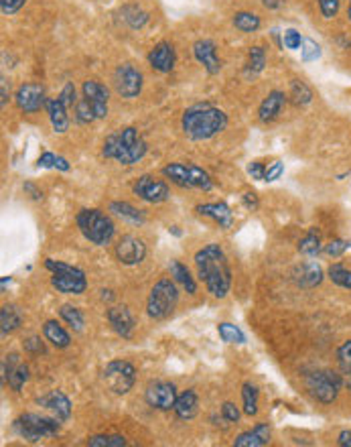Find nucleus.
<instances>
[{
	"label": "nucleus",
	"mask_w": 351,
	"mask_h": 447,
	"mask_svg": "<svg viewBox=\"0 0 351 447\" xmlns=\"http://www.w3.org/2000/svg\"><path fill=\"white\" fill-rule=\"evenodd\" d=\"M199 281L215 299H224L232 289V268L220 244H208L195 252Z\"/></svg>",
	"instance_id": "f257e3e1"
},
{
	"label": "nucleus",
	"mask_w": 351,
	"mask_h": 447,
	"mask_svg": "<svg viewBox=\"0 0 351 447\" xmlns=\"http://www.w3.org/2000/svg\"><path fill=\"white\" fill-rule=\"evenodd\" d=\"M227 122V114L222 108H215L211 104H195L183 112L181 129L189 141H209L215 134L224 133Z\"/></svg>",
	"instance_id": "f03ea898"
},
{
	"label": "nucleus",
	"mask_w": 351,
	"mask_h": 447,
	"mask_svg": "<svg viewBox=\"0 0 351 447\" xmlns=\"http://www.w3.org/2000/svg\"><path fill=\"white\" fill-rule=\"evenodd\" d=\"M148 150V145L144 141L141 133L134 126L120 129L118 133H112L106 136L102 155L104 159L116 161L120 165H136Z\"/></svg>",
	"instance_id": "7ed1b4c3"
},
{
	"label": "nucleus",
	"mask_w": 351,
	"mask_h": 447,
	"mask_svg": "<svg viewBox=\"0 0 351 447\" xmlns=\"http://www.w3.org/2000/svg\"><path fill=\"white\" fill-rule=\"evenodd\" d=\"M76 224L80 228L81 236L96 244V246H106L110 244L116 234V226H114L112 217L104 214L102 210L90 208V210H80L76 215Z\"/></svg>",
	"instance_id": "20e7f679"
},
{
	"label": "nucleus",
	"mask_w": 351,
	"mask_h": 447,
	"mask_svg": "<svg viewBox=\"0 0 351 447\" xmlns=\"http://www.w3.org/2000/svg\"><path fill=\"white\" fill-rule=\"evenodd\" d=\"M45 268L51 273V287L64 295H81L88 289L85 273L78 266L67 265L61 261L45 258Z\"/></svg>",
	"instance_id": "39448f33"
},
{
	"label": "nucleus",
	"mask_w": 351,
	"mask_h": 447,
	"mask_svg": "<svg viewBox=\"0 0 351 447\" xmlns=\"http://www.w3.org/2000/svg\"><path fill=\"white\" fill-rule=\"evenodd\" d=\"M15 431L27 441L31 443H37L41 439H47V437H55L59 429H61V421L59 419H51V417H45V415H37V413H25L20 415L15 421Z\"/></svg>",
	"instance_id": "423d86ee"
},
{
	"label": "nucleus",
	"mask_w": 351,
	"mask_h": 447,
	"mask_svg": "<svg viewBox=\"0 0 351 447\" xmlns=\"http://www.w3.org/2000/svg\"><path fill=\"white\" fill-rule=\"evenodd\" d=\"M177 301H179V291L173 279H160L153 289L146 301V314L150 319L162 321L175 311Z\"/></svg>",
	"instance_id": "0eeeda50"
},
{
	"label": "nucleus",
	"mask_w": 351,
	"mask_h": 447,
	"mask_svg": "<svg viewBox=\"0 0 351 447\" xmlns=\"http://www.w3.org/2000/svg\"><path fill=\"white\" fill-rule=\"evenodd\" d=\"M343 386V379L331 370H319L307 376V391L323 405H331Z\"/></svg>",
	"instance_id": "6e6552de"
},
{
	"label": "nucleus",
	"mask_w": 351,
	"mask_h": 447,
	"mask_svg": "<svg viewBox=\"0 0 351 447\" xmlns=\"http://www.w3.org/2000/svg\"><path fill=\"white\" fill-rule=\"evenodd\" d=\"M102 379L114 395L122 397V395H128L132 391V386L136 382V368L128 360H112L104 368Z\"/></svg>",
	"instance_id": "1a4fd4ad"
},
{
	"label": "nucleus",
	"mask_w": 351,
	"mask_h": 447,
	"mask_svg": "<svg viewBox=\"0 0 351 447\" xmlns=\"http://www.w3.org/2000/svg\"><path fill=\"white\" fill-rule=\"evenodd\" d=\"M143 71L134 64H122L116 67L114 71V88L118 92V96L132 100L138 98V94L143 92Z\"/></svg>",
	"instance_id": "9d476101"
},
{
	"label": "nucleus",
	"mask_w": 351,
	"mask_h": 447,
	"mask_svg": "<svg viewBox=\"0 0 351 447\" xmlns=\"http://www.w3.org/2000/svg\"><path fill=\"white\" fill-rule=\"evenodd\" d=\"M132 193L146 201V203H162L171 198V189L165 179L153 177V175H141L134 185H132Z\"/></svg>",
	"instance_id": "9b49d317"
},
{
	"label": "nucleus",
	"mask_w": 351,
	"mask_h": 447,
	"mask_svg": "<svg viewBox=\"0 0 351 447\" xmlns=\"http://www.w3.org/2000/svg\"><path fill=\"white\" fill-rule=\"evenodd\" d=\"M177 386L173 382L167 381H157L150 382L144 391V398H146V405L153 407V409H159V411H171L175 407L177 403Z\"/></svg>",
	"instance_id": "f8f14e48"
},
{
	"label": "nucleus",
	"mask_w": 351,
	"mask_h": 447,
	"mask_svg": "<svg viewBox=\"0 0 351 447\" xmlns=\"http://www.w3.org/2000/svg\"><path fill=\"white\" fill-rule=\"evenodd\" d=\"M15 102L20 112L35 114L47 104V98H45V90H43L41 83H23L16 90Z\"/></svg>",
	"instance_id": "ddd939ff"
},
{
	"label": "nucleus",
	"mask_w": 351,
	"mask_h": 447,
	"mask_svg": "<svg viewBox=\"0 0 351 447\" xmlns=\"http://www.w3.org/2000/svg\"><path fill=\"white\" fill-rule=\"evenodd\" d=\"M81 94L83 98L90 102L94 114H96L97 120L108 117V104H110V90L108 85H104L97 80H85L83 85H81Z\"/></svg>",
	"instance_id": "4468645a"
},
{
	"label": "nucleus",
	"mask_w": 351,
	"mask_h": 447,
	"mask_svg": "<svg viewBox=\"0 0 351 447\" xmlns=\"http://www.w3.org/2000/svg\"><path fill=\"white\" fill-rule=\"evenodd\" d=\"M116 258H118V263H122V265L126 266H134V265H141L144 261V256H146V246H144V242L138 238V236H122L118 242H116Z\"/></svg>",
	"instance_id": "2eb2a0df"
},
{
	"label": "nucleus",
	"mask_w": 351,
	"mask_h": 447,
	"mask_svg": "<svg viewBox=\"0 0 351 447\" xmlns=\"http://www.w3.org/2000/svg\"><path fill=\"white\" fill-rule=\"evenodd\" d=\"M27 381H29V366L20 360L18 354H6L2 362V382L4 384L8 382V386L15 393H20Z\"/></svg>",
	"instance_id": "dca6fc26"
},
{
	"label": "nucleus",
	"mask_w": 351,
	"mask_h": 447,
	"mask_svg": "<svg viewBox=\"0 0 351 447\" xmlns=\"http://www.w3.org/2000/svg\"><path fill=\"white\" fill-rule=\"evenodd\" d=\"M193 55H195V59L201 66L206 67V71H208L209 76H215V73L222 71V59L218 55V47H215L213 41H209V39L195 41L193 43Z\"/></svg>",
	"instance_id": "f3484780"
},
{
	"label": "nucleus",
	"mask_w": 351,
	"mask_h": 447,
	"mask_svg": "<svg viewBox=\"0 0 351 447\" xmlns=\"http://www.w3.org/2000/svg\"><path fill=\"white\" fill-rule=\"evenodd\" d=\"M175 61V47H173V43H169V41H160V43H157V45L150 49V53H148V66L153 67L155 71H159V73H169V71H173Z\"/></svg>",
	"instance_id": "a211bd4d"
},
{
	"label": "nucleus",
	"mask_w": 351,
	"mask_h": 447,
	"mask_svg": "<svg viewBox=\"0 0 351 447\" xmlns=\"http://www.w3.org/2000/svg\"><path fill=\"white\" fill-rule=\"evenodd\" d=\"M195 212L199 215H203V217H209V220H213L220 228H232V224H234V212H232V208L224 203V201H215V203H201V205H197L195 208Z\"/></svg>",
	"instance_id": "6ab92c4d"
},
{
	"label": "nucleus",
	"mask_w": 351,
	"mask_h": 447,
	"mask_svg": "<svg viewBox=\"0 0 351 447\" xmlns=\"http://www.w3.org/2000/svg\"><path fill=\"white\" fill-rule=\"evenodd\" d=\"M37 403L41 407H45L49 413L53 415L55 419H59L61 423L69 421V417H71V400L65 397L61 391H51L49 395L41 397Z\"/></svg>",
	"instance_id": "aec40b11"
},
{
	"label": "nucleus",
	"mask_w": 351,
	"mask_h": 447,
	"mask_svg": "<svg viewBox=\"0 0 351 447\" xmlns=\"http://www.w3.org/2000/svg\"><path fill=\"white\" fill-rule=\"evenodd\" d=\"M285 104H287L285 92H280V90H272V92H268V96L262 100L260 106H258V118H260V122L268 124L272 120H276V118L280 117Z\"/></svg>",
	"instance_id": "412c9836"
},
{
	"label": "nucleus",
	"mask_w": 351,
	"mask_h": 447,
	"mask_svg": "<svg viewBox=\"0 0 351 447\" xmlns=\"http://www.w3.org/2000/svg\"><path fill=\"white\" fill-rule=\"evenodd\" d=\"M108 321L112 326V330L124 338V340H130L132 338V331H134V317L130 315L126 305H114L108 309Z\"/></svg>",
	"instance_id": "4be33fe9"
},
{
	"label": "nucleus",
	"mask_w": 351,
	"mask_h": 447,
	"mask_svg": "<svg viewBox=\"0 0 351 447\" xmlns=\"http://www.w3.org/2000/svg\"><path fill=\"white\" fill-rule=\"evenodd\" d=\"M45 110H47L49 122H51V129L55 134H64L69 131V114H67V106L59 98H47V104H45Z\"/></svg>",
	"instance_id": "5701e85b"
},
{
	"label": "nucleus",
	"mask_w": 351,
	"mask_h": 447,
	"mask_svg": "<svg viewBox=\"0 0 351 447\" xmlns=\"http://www.w3.org/2000/svg\"><path fill=\"white\" fill-rule=\"evenodd\" d=\"M270 443V425L258 423L254 429L244 431L234 439L236 447H262Z\"/></svg>",
	"instance_id": "b1692460"
},
{
	"label": "nucleus",
	"mask_w": 351,
	"mask_h": 447,
	"mask_svg": "<svg viewBox=\"0 0 351 447\" xmlns=\"http://www.w3.org/2000/svg\"><path fill=\"white\" fill-rule=\"evenodd\" d=\"M292 281L297 282L303 289H313L319 287L323 281V270L317 263H303V265L295 266L292 270Z\"/></svg>",
	"instance_id": "393cba45"
},
{
	"label": "nucleus",
	"mask_w": 351,
	"mask_h": 447,
	"mask_svg": "<svg viewBox=\"0 0 351 447\" xmlns=\"http://www.w3.org/2000/svg\"><path fill=\"white\" fill-rule=\"evenodd\" d=\"M173 411H175L177 417L183 419V421H191V419H195V415L199 413V398H197V393L191 391V388L185 391V393H181V395L177 397Z\"/></svg>",
	"instance_id": "a878e982"
},
{
	"label": "nucleus",
	"mask_w": 351,
	"mask_h": 447,
	"mask_svg": "<svg viewBox=\"0 0 351 447\" xmlns=\"http://www.w3.org/2000/svg\"><path fill=\"white\" fill-rule=\"evenodd\" d=\"M43 335H45V340H47L51 346H55V348H67L69 344H71V338H69V333L64 330V326L59 323V321H55V319H49L45 321V326H43Z\"/></svg>",
	"instance_id": "bb28decb"
},
{
	"label": "nucleus",
	"mask_w": 351,
	"mask_h": 447,
	"mask_svg": "<svg viewBox=\"0 0 351 447\" xmlns=\"http://www.w3.org/2000/svg\"><path fill=\"white\" fill-rule=\"evenodd\" d=\"M169 270H171L173 281L179 282V285H181V287H183L189 295H195V293H197V282H195V279L191 277L189 268L183 265V263H179V261H171Z\"/></svg>",
	"instance_id": "cd10ccee"
},
{
	"label": "nucleus",
	"mask_w": 351,
	"mask_h": 447,
	"mask_svg": "<svg viewBox=\"0 0 351 447\" xmlns=\"http://www.w3.org/2000/svg\"><path fill=\"white\" fill-rule=\"evenodd\" d=\"M110 212L114 215H118V217H122V220H126L130 224H144V214L138 210V208H134L132 203H128V201H112L110 203Z\"/></svg>",
	"instance_id": "c85d7f7f"
},
{
	"label": "nucleus",
	"mask_w": 351,
	"mask_h": 447,
	"mask_svg": "<svg viewBox=\"0 0 351 447\" xmlns=\"http://www.w3.org/2000/svg\"><path fill=\"white\" fill-rule=\"evenodd\" d=\"M23 323V315L16 309L15 305H2L0 309V326H2V335L13 333L15 330L20 328Z\"/></svg>",
	"instance_id": "c756f323"
},
{
	"label": "nucleus",
	"mask_w": 351,
	"mask_h": 447,
	"mask_svg": "<svg viewBox=\"0 0 351 447\" xmlns=\"http://www.w3.org/2000/svg\"><path fill=\"white\" fill-rule=\"evenodd\" d=\"M162 175L167 179L179 185V187H187L191 189V183H189V165H183V163H169V165L162 167Z\"/></svg>",
	"instance_id": "7c9ffc66"
},
{
	"label": "nucleus",
	"mask_w": 351,
	"mask_h": 447,
	"mask_svg": "<svg viewBox=\"0 0 351 447\" xmlns=\"http://www.w3.org/2000/svg\"><path fill=\"white\" fill-rule=\"evenodd\" d=\"M234 27L242 31V33H256L260 27H262V20L256 13H250V11H239L232 18Z\"/></svg>",
	"instance_id": "2f4dec72"
},
{
	"label": "nucleus",
	"mask_w": 351,
	"mask_h": 447,
	"mask_svg": "<svg viewBox=\"0 0 351 447\" xmlns=\"http://www.w3.org/2000/svg\"><path fill=\"white\" fill-rule=\"evenodd\" d=\"M122 20L126 23L130 29H143L144 25L148 23V13L143 11L138 4H126L122 8Z\"/></svg>",
	"instance_id": "473e14b6"
},
{
	"label": "nucleus",
	"mask_w": 351,
	"mask_h": 447,
	"mask_svg": "<svg viewBox=\"0 0 351 447\" xmlns=\"http://www.w3.org/2000/svg\"><path fill=\"white\" fill-rule=\"evenodd\" d=\"M258 388L252 382H244L242 384V400H244V413L248 417H256L258 415Z\"/></svg>",
	"instance_id": "72a5a7b5"
},
{
	"label": "nucleus",
	"mask_w": 351,
	"mask_h": 447,
	"mask_svg": "<svg viewBox=\"0 0 351 447\" xmlns=\"http://www.w3.org/2000/svg\"><path fill=\"white\" fill-rule=\"evenodd\" d=\"M313 100V90L303 80H292L290 82V102L295 106H307Z\"/></svg>",
	"instance_id": "f704fd0d"
},
{
	"label": "nucleus",
	"mask_w": 351,
	"mask_h": 447,
	"mask_svg": "<svg viewBox=\"0 0 351 447\" xmlns=\"http://www.w3.org/2000/svg\"><path fill=\"white\" fill-rule=\"evenodd\" d=\"M299 250L307 256H317L321 252V234L317 228H311L304 234V238L299 242Z\"/></svg>",
	"instance_id": "c9c22d12"
},
{
	"label": "nucleus",
	"mask_w": 351,
	"mask_h": 447,
	"mask_svg": "<svg viewBox=\"0 0 351 447\" xmlns=\"http://www.w3.org/2000/svg\"><path fill=\"white\" fill-rule=\"evenodd\" d=\"M264 67H266V51H264V47H260V45L250 47V53H248V64H246L248 73L256 76V73H260Z\"/></svg>",
	"instance_id": "e433bc0d"
},
{
	"label": "nucleus",
	"mask_w": 351,
	"mask_h": 447,
	"mask_svg": "<svg viewBox=\"0 0 351 447\" xmlns=\"http://www.w3.org/2000/svg\"><path fill=\"white\" fill-rule=\"evenodd\" d=\"M329 279L335 282L337 287H343V289H350L351 291V270L345 265L341 263H335V265L329 266L327 270Z\"/></svg>",
	"instance_id": "4c0bfd02"
},
{
	"label": "nucleus",
	"mask_w": 351,
	"mask_h": 447,
	"mask_svg": "<svg viewBox=\"0 0 351 447\" xmlns=\"http://www.w3.org/2000/svg\"><path fill=\"white\" fill-rule=\"evenodd\" d=\"M59 315H61V319H64L65 323H67L71 330H76V331L83 330V315H81V311L76 307V305H61Z\"/></svg>",
	"instance_id": "58836bf2"
},
{
	"label": "nucleus",
	"mask_w": 351,
	"mask_h": 447,
	"mask_svg": "<svg viewBox=\"0 0 351 447\" xmlns=\"http://www.w3.org/2000/svg\"><path fill=\"white\" fill-rule=\"evenodd\" d=\"M37 167H43V169H59V171H69V163L67 159L51 153V150H45L39 159H37Z\"/></svg>",
	"instance_id": "ea45409f"
},
{
	"label": "nucleus",
	"mask_w": 351,
	"mask_h": 447,
	"mask_svg": "<svg viewBox=\"0 0 351 447\" xmlns=\"http://www.w3.org/2000/svg\"><path fill=\"white\" fill-rule=\"evenodd\" d=\"M218 331H220L222 340L227 342V344H244V342H246V335H244L242 330L236 328L234 323H227V321H224V323H220V326H218Z\"/></svg>",
	"instance_id": "a19ab883"
},
{
	"label": "nucleus",
	"mask_w": 351,
	"mask_h": 447,
	"mask_svg": "<svg viewBox=\"0 0 351 447\" xmlns=\"http://www.w3.org/2000/svg\"><path fill=\"white\" fill-rule=\"evenodd\" d=\"M88 446L92 447H124L126 439L122 435H92L88 439Z\"/></svg>",
	"instance_id": "79ce46f5"
},
{
	"label": "nucleus",
	"mask_w": 351,
	"mask_h": 447,
	"mask_svg": "<svg viewBox=\"0 0 351 447\" xmlns=\"http://www.w3.org/2000/svg\"><path fill=\"white\" fill-rule=\"evenodd\" d=\"M76 120L80 122V124H90V122H94L97 120L96 114H94V110H92V106H90V102L85 98L78 100V104H76Z\"/></svg>",
	"instance_id": "37998d69"
},
{
	"label": "nucleus",
	"mask_w": 351,
	"mask_h": 447,
	"mask_svg": "<svg viewBox=\"0 0 351 447\" xmlns=\"http://www.w3.org/2000/svg\"><path fill=\"white\" fill-rule=\"evenodd\" d=\"M337 364L341 374H351V340L343 342L337 350Z\"/></svg>",
	"instance_id": "c03bdc74"
},
{
	"label": "nucleus",
	"mask_w": 351,
	"mask_h": 447,
	"mask_svg": "<svg viewBox=\"0 0 351 447\" xmlns=\"http://www.w3.org/2000/svg\"><path fill=\"white\" fill-rule=\"evenodd\" d=\"M303 35L299 33L297 29H287L282 33V45L287 47L288 51H299L303 47Z\"/></svg>",
	"instance_id": "a18cd8bd"
},
{
	"label": "nucleus",
	"mask_w": 351,
	"mask_h": 447,
	"mask_svg": "<svg viewBox=\"0 0 351 447\" xmlns=\"http://www.w3.org/2000/svg\"><path fill=\"white\" fill-rule=\"evenodd\" d=\"M301 57H303L304 64L309 61H317L321 57V47L313 41V39H304L303 47H301Z\"/></svg>",
	"instance_id": "49530a36"
},
{
	"label": "nucleus",
	"mask_w": 351,
	"mask_h": 447,
	"mask_svg": "<svg viewBox=\"0 0 351 447\" xmlns=\"http://www.w3.org/2000/svg\"><path fill=\"white\" fill-rule=\"evenodd\" d=\"M285 173V163L282 161H272L266 165V171H264V181L272 183L276 179H280V175Z\"/></svg>",
	"instance_id": "de8ad7c7"
},
{
	"label": "nucleus",
	"mask_w": 351,
	"mask_h": 447,
	"mask_svg": "<svg viewBox=\"0 0 351 447\" xmlns=\"http://www.w3.org/2000/svg\"><path fill=\"white\" fill-rule=\"evenodd\" d=\"M317 2H319V8H321V15H323V18L337 17L339 6H341V0H317Z\"/></svg>",
	"instance_id": "09e8293b"
},
{
	"label": "nucleus",
	"mask_w": 351,
	"mask_h": 447,
	"mask_svg": "<svg viewBox=\"0 0 351 447\" xmlns=\"http://www.w3.org/2000/svg\"><path fill=\"white\" fill-rule=\"evenodd\" d=\"M57 98L61 100L67 108H76V104H78V98H76V85H73L71 82L65 83L64 90H61V94H59Z\"/></svg>",
	"instance_id": "8fccbe9b"
},
{
	"label": "nucleus",
	"mask_w": 351,
	"mask_h": 447,
	"mask_svg": "<svg viewBox=\"0 0 351 447\" xmlns=\"http://www.w3.org/2000/svg\"><path fill=\"white\" fill-rule=\"evenodd\" d=\"M25 4L27 0H0V11L4 17H11V15H16Z\"/></svg>",
	"instance_id": "3c124183"
},
{
	"label": "nucleus",
	"mask_w": 351,
	"mask_h": 447,
	"mask_svg": "<svg viewBox=\"0 0 351 447\" xmlns=\"http://www.w3.org/2000/svg\"><path fill=\"white\" fill-rule=\"evenodd\" d=\"M350 246H351V242H347V240H331V242L325 246V254H329V256L337 258V256H341V254L350 249Z\"/></svg>",
	"instance_id": "603ef678"
},
{
	"label": "nucleus",
	"mask_w": 351,
	"mask_h": 447,
	"mask_svg": "<svg viewBox=\"0 0 351 447\" xmlns=\"http://www.w3.org/2000/svg\"><path fill=\"white\" fill-rule=\"evenodd\" d=\"M23 350L29 352V354H45V344L41 342V338L32 335V338H27L23 342Z\"/></svg>",
	"instance_id": "864d4df0"
},
{
	"label": "nucleus",
	"mask_w": 351,
	"mask_h": 447,
	"mask_svg": "<svg viewBox=\"0 0 351 447\" xmlns=\"http://www.w3.org/2000/svg\"><path fill=\"white\" fill-rule=\"evenodd\" d=\"M222 417H224V421H227L230 425H232V423H238L239 409L234 403H224V407H222Z\"/></svg>",
	"instance_id": "5fc2aeb1"
},
{
	"label": "nucleus",
	"mask_w": 351,
	"mask_h": 447,
	"mask_svg": "<svg viewBox=\"0 0 351 447\" xmlns=\"http://www.w3.org/2000/svg\"><path fill=\"white\" fill-rule=\"evenodd\" d=\"M264 171H266V165L260 163V161H252L248 163V175L256 179V181H264Z\"/></svg>",
	"instance_id": "6e6d98bb"
},
{
	"label": "nucleus",
	"mask_w": 351,
	"mask_h": 447,
	"mask_svg": "<svg viewBox=\"0 0 351 447\" xmlns=\"http://www.w3.org/2000/svg\"><path fill=\"white\" fill-rule=\"evenodd\" d=\"M242 203H244V208H246V210H250V212H256V210H258V205H260L258 196H256L254 191H246V193L242 196Z\"/></svg>",
	"instance_id": "4d7b16f0"
},
{
	"label": "nucleus",
	"mask_w": 351,
	"mask_h": 447,
	"mask_svg": "<svg viewBox=\"0 0 351 447\" xmlns=\"http://www.w3.org/2000/svg\"><path fill=\"white\" fill-rule=\"evenodd\" d=\"M23 189H25V193H29V198L35 199V201H39V199H43V191L35 185L32 181H27L23 185Z\"/></svg>",
	"instance_id": "13d9d810"
},
{
	"label": "nucleus",
	"mask_w": 351,
	"mask_h": 447,
	"mask_svg": "<svg viewBox=\"0 0 351 447\" xmlns=\"http://www.w3.org/2000/svg\"><path fill=\"white\" fill-rule=\"evenodd\" d=\"M337 446L351 447V429H345L339 433V437H337Z\"/></svg>",
	"instance_id": "bf43d9fd"
},
{
	"label": "nucleus",
	"mask_w": 351,
	"mask_h": 447,
	"mask_svg": "<svg viewBox=\"0 0 351 447\" xmlns=\"http://www.w3.org/2000/svg\"><path fill=\"white\" fill-rule=\"evenodd\" d=\"M262 4L266 6V8H270V11H274V8H278L282 2L280 0H262Z\"/></svg>",
	"instance_id": "052dcab7"
},
{
	"label": "nucleus",
	"mask_w": 351,
	"mask_h": 447,
	"mask_svg": "<svg viewBox=\"0 0 351 447\" xmlns=\"http://www.w3.org/2000/svg\"><path fill=\"white\" fill-rule=\"evenodd\" d=\"M6 102H8V94H6V82L2 80V108H6Z\"/></svg>",
	"instance_id": "680f3d73"
},
{
	"label": "nucleus",
	"mask_w": 351,
	"mask_h": 447,
	"mask_svg": "<svg viewBox=\"0 0 351 447\" xmlns=\"http://www.w3.org/2000/svg\"><path fill=\"white\" fill-rule=\"evenodd\" d=\"M343 386L351 391V374H343Z\"/></svg>",
	"instance_id": "e2e57ef3"
},
{
	"label": "nucleus",
	"mask_w": 351,
	"mask_h": 447,
	"mask_svg": "<svg viewBox=\"0 0 351 447\" xmlns=\"http://www.w3.org/2000/svg\"><path fill=\"white\" fill-rule=\"evenodd\" d=\"M171 232L175 234L177 238H179V236H181V234H183V232H181V230H179V226H173V228H171Z\"/></svg>",
	"instance_id": "0e129e2a"
},
{
	"label": "nucleus",
	"mask_w": 351,
	"mask_h": 447,
	"mask_svg": "<svg viewBox=\"0 0 351 447\" xmlns=\"http://www.w3.org/2000/svg\"><path fill=\"white\" fill-rule=\"evenodd\" d=\"M347 17H350V20H351V0H350V8H347Z\"/></svg>",
	"instance_id": "69168bd1"
}]
</instances>
